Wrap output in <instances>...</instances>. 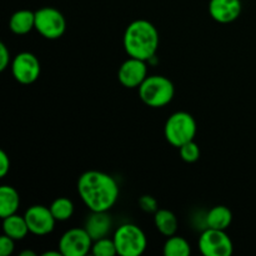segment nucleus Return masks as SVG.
<instances>
[{"instance_id":"nucleus-7","label":"nucleus","mask_w":256,"mask_h":256,"mask_svg":"<svg viewBox=\"0 0 256 256\" xmlns=\"http://www.w3.org/2000/svg\"><path fill=\"white\" fill-rule=\"evenodd\" d=\"M199 249L205 256H230L234 245L225 230L208 228L199 239Z\"/></svg>"},{"instance_id":"nucleus-13","label":"nucleus","mask_w":256,"mask_h":256,"mask_svg":"<svg viewBox=\"0 0 256 256\" xmlns=\"http://www.w3.org/2000/svg\"><path fill=\"white\" fill-rule=\"evenodd\" d=\"M112 226V220L108 212H92L85 220V228L92 242L106 238Z\"/></svg>"},{"instance_id":"nucleus-1","label":"nucleus","mask_w":256,"mask_h":256,"mask_svg":"<svg viewBox=\"0 0 256 256\" xmlns=\"http://www.w3.org/2000/svg\"><path fill=\"white\" fill-rule=\"evenodd\" d=\"M78 192L92 212H109L119 196L116 182L110 175L98 170H90L79 178Z\"/></svg>"},{"instance_id":"nucleus-24","label":"nucleus","mask_w":256,"mask_h":256,"mask_svg":"<svg viewBox=\"0 0 256 256\" xmlns=\"http://www.w3.org/2000/svg\"><path fill=\"white\" fill-rule=\"evenodd\" d=\"M14 239H12L8 235H2L0 238V255L2 256H8L10 254H12L14 252Z\"/></svg>"},{"instance_id":"nucleus-27","label":"nucleus","mask_w":256,"mask_h":256,"mask_svg":"<svg viewBox=\"0 0 256 256\" xmlns=\"http://www.w3.org/2000/svg\"><path fill=\"white\" fill-rule=\"evenodd\" d=\"M42 256H62V254L59 250V252H46L42 254Z\"/></svg>"},{"instance_id":"nucleus-19","label":"nucleus","mask_w":256,"mask_h":256,"mask_svg":"<svg viewBox=\"0 0 256 256\" xmlns=\"http://www.w3.org/2000/svg\"><path fill=\"white\" fill-rule=\"evenodd\" d=\"M165 256H189L192 254V248L189 242L182 236H169L164 245Z\"/></svg>"},{"instance_id":"nucleus-8","label":"nucleus","mask_w":256,"mask_h":256,"mask_svg":"<svg viewBox=\"0 0 256 256\" xmlns=\"http://www.w3.org/2000/svg\"><path fill=\"white\" fill-rule=\"evenodd\" d=\"M92 248V239L85 229L75 228L65 232L59 242L62 256H85Z\"/></svg>"},{"instance_id":"nucleus-17","label":"nucleus","mask_w":256,"mask_h":256,"mask_svg":"<svg viewBox=\"0 0 256 256\" xmlns=\"http://www.w3.org/2000/svg\"><path fill=\"white\" fill-rule=\"evenodd\" d=\"M10 30L14 34L24 35L35 28V12L30 10H19L14 12L9 22Z\"/></svg>"},{"instance_id":"nucleus-18","label":"nucleus","mask_w":256,"mask_h":256,"mask_svg":"<svg viewBox=\"0 0 256 256\" xmlns=\"http://www.w3.org/2000/svg\"><path fill=\"white\" fill-rule=\"evenodd\" d=\"M155 226L159 230L160 234L165 236H172L178 230V219L175 214L170 210L162 209L155 212Z\"/></svg>"},{"instance_id":"nucleus-3","label":"nucleus","mask_w":256,"mask_h":256,"mask_svg":"<svg viewBox=\"0 0 256 256\" xmlns=\"http://www.w3.org/2000/svg\"><path fill=\"white\" fill-rule=\"evenodd\" d=\"M174 94V84L162 75L148 76L139 86L140 99L152 108L165 106L172 102Z\"/></svg>"},{"instance_id":"nucleus-21","label":"nucleus","mask_w":256,"mask_h":256,"mask_svg":"<svg viewBox=\"0 0 256 256\" xmlns=\"http://www.w3.org/2000/svg\"><path fill=\"white\" fill-rule=\"evenodd\" d=\"M92 252L95 256H114L118 254L114 239H109V238H102V239L96 240L92 244Z\"/></svg>"},{"instance_id":"nucleus-2","label":"nucleus","mask_w":256,"mask_h":256,"mask_svg":"<svg viewBox=\"0 0 256 256\" xmlns=\"http://www.w3.org/2000/svg\"><path fill=\"white\" fill-rule=\"evenodd\" d=\"M159 46V34L154 25L148 20H135L126 28L124 34V48L130 58L152 60Z\"/></svg>"},{"instance_id":"nucleus-25","label":"nucleus","mask_w":256,"mask_h":256,"mask_svg":"<svg viewBox=\"0 0 256 256\" xmlns=\"http://www.w3.org/2000/svg\"><path fill=\"white\" fill-rule=\"evenodd\" d=\"M10 64V52L4 42H0V70L4 72Z\"/></svg>"},{"instance_id":"nucleus-4","label":"nucleus","mask_w":256,"mask_h":256,"mask_svg":"<svg viewBox=\"0 0 256 256\" xmlns=\"http://www.w3.org/2000/svg\"><path fill=\"white\" fill-rule=\"evenodd\" d=\"M164 134L172 146L180 148L194 140L195 134H196V122L189 112H174L166 120Z\"/></svg>"},{"instance_id":"nucleus-23","label":"nucleus","mask_w":256,"mask_h":256,"mask_svg":"<svg viewBox=\"0 0 256 256\" xmlns=\"http://www.w3.org/2000/svg\"><path fill=\"white\" fill-rule=\"evenodd\" d=\"M139 205L145 212H158V202L150 195H144L140 198Z\"/></svg>"},{"instance_id":"nucleus-20","label":"nucleus","mask_w":256,"mask_h":256,"mask_svg":"<svg viewBox=\"0 0 256 256\" xmlns=\"http://www.w3.org/2000/svg\"><path fill=\"white\" fill-rule=\"evenodd\" d=\"M50 210L56 222H65V220H69L74 214V204L68 198H58L50 205Z\"/></svg>"},{"instance_id":"nucleus-16","label":"nucleus","mask_w":256,"mask_h":256,"mask_svg":"<svg viewBox=\"0 0 256 256\" xmlns=\"http://www.w3.org/2000/svg\"><path fill=\"white\" fill-rule=\"evenodd\" d=\"M2 230H4L5 235L14 240L24 239L28 232H30L25 218L18 214H12L2 219Z\"/></svg>"},{"instance_id":"nucleus-6","label":"nucleus","mask_w":256,"mask_h":256,"mask_svg":"<svg viewBox=\"0 0 256 256\" xmlns=\"http://www.w3.org/2000/svg\"><path fill=\"white\" fill-rule=\"evenodd\" d=\"M35 29L50 40L59 39L66 29V22L62 12L54 8H42L35 12Z\"/></svg>"},{"instance_id":"nucleus-10","label":"nucleus","mask_w":256,"mask_h":256,"mask_svg":"<svg viewBox=\"0 0 256 256\" xmlns=\"http://www.w3.org/2000/svg\"><path fill=\"white\" fill-rule=\"evenodd\" d=\"M24 218L26 220L30 232L39 236L50 234L54 230L55 222H56L50 208L44 206V205H34L29 208Z\"/></svg>"},{"instance_id":"nucleus-5","label":"nucleus","mask_w":256,"mask_h":256,"mask_svg":"<svg viewBox=\"0 0 256 256\" xmlns=\"http://www.w3.org/2000/svg\"><path fill=\"white\" fill-rule=\"evenodd\" d=\"M112 239L116 245L118 254L122 256L142 255L148 245L144 232L134 224H124L118 228Z\"/></svg>"},{"instance_id":"nucleus-15","label":"nucleus","mask_w":256,"mask_h":256,"mask_svg":"<svg viewBox=\"0 0 256 256\" xmlns=\"http://www.w3.org/2000/svg\"><path fill=\"white\" fill-rule=\"evenodd\" d=\"M232 222V212L224 205L214 206L205 218L208 228L218 230H226Z\"/></svg>"},{"instance_id":"nucleus-28","label":"nucleus","mask_w":256,"mask_h":256,"mask_svg":"<svg viewBox=\"0 0 256 256\" xmlns=\"http://www.w3.org/2000/svg\"><path fill=\"white\" fill-rule=\"evenodd\" d=\"M19 256H36L34 252H32V250H24V252H20Z\"/></svg>"},{"instance_id":"nucleus-22","label":"nucleus","mask_w":256,"mask_h":256,"mask_svg":"<svg viewBox=\"0 0 256 256\" xmlns=\"http://www.w3.org/2000/svg\"><path fill=\"white\" fill-rule=\"evenodd\" d=\"M179 149H180V156H182V159L184 160V162H195L199 160L200 149L194 140L186 142V144H184L182 146H180Z\"/></svg>"},{"instance_id":"nucleus-14","label":"nucleus","mask_w":256,"mask_h":256,"mask_svg":"<svg viewBox=\"0 0 256 256\" xmlns=\"http://www.w3.org/2000/svg\"><path fill=\"white\" fill-rule=\"evenodd\" d=\"M19 205L20 198L16 190L9 185H2L0 188V216L2 219L16 214Z\"/></svg>"},{"instance_id":"nucleus-12","label":"nucleus","mask_w":256,"mask_h":256,"mask_svg":"<svg viewBox=\"0 0 256 256\" xmlns=\"http://www.w3.org/2000/svg\"><path fill=\"white\" fill-rule=\"evenodd\" d=\"M242 2L240 0H210L209 12L214 20L222 24H228L242 14Z\"/></svg>"},{"instance_id":"nucleus-11","label":"nucleus","mask_w":256,"mask_h":256,"mask_svg":"<svg viewBox=\"0 0 256 256\" xmlns=\"http://www.w3.org/2000/svg\"><path fill=\"white\" fill-rule=\"evenodd\" d=\"M119 82L125 88H139L145 79L148 78V68L144 60L130 58L124 62L118 72Z\"/></svg>"},{"instance_id":"nucleus-26","label":"nucleus","mask_w":256,"mask_h":256,"mask_svg":"<svg viewBox=\"0 0 256 256\" xmlns=\"http://www.w3.org/2000/svg\"><path fill=\"white\" fill-rule=\"evenodd\" d=\"M10 170V159L5 152H0V178H4Z\"/></svg>"},{"instance_id":"nucleus-9","label":"nucleus","mask_w":256,"mask_h":256,"mask_svg":"<svg viewBox=\"0 0 256 256\" xmlns=\"http://www.w3.org/2000/svg\"><path fill=\"white\" fill-rule=\"evenodd\" d=\"M12 72L20 84H32L40 75V62L32 52H20L12 60Z\"/></svg>"}]
</instances>
